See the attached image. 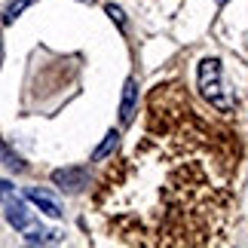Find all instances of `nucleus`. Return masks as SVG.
I'll use <instances>...</instances> for the list:
<instances>
[{
	"label": "nucleus",
	"mask_w": 248,
	"mask_h": 248,
	"mask_svg": "<svg viewBox=\"0 0 248 248\" xmlns=\"http://www.w3.org/2000/svg\"><path fill=\"white\" fill-rule=\"evenodd\" d=\"M199 92L212 101V108L217 110H233V101L224 98V86H221V62L217 59H202L199 62Z\"/></svg>",
	"instance_id": "f257e3e1"
},
{
	"label": "nucleus",
	"mask_w": 248,
	"mask_h": 248,
	"mask_svg": "<svg viewBox=\"0 0 248 248\" xmlns=\"http://www.w3.org/2000/svg\"><path fill=\"white\" fill-rule=\"evenodd\" d=\"M0 202H3V208H6V221L13 224L16 230L25 233L28 227H34L31 212H28V205L16 196V190H13V184H9V181H0Z\"/></svg>",
	"instance_id": "f03ea898"
},
{
	"label": "nucleus",
	"mask_w": 248,
	"mask_h": 248,
	"mask_svg": "<svg viewBox=\"0 0 248 248\" xmlns=\"http://www.w3.org/2000/svg\"><path fill=\"white\" fill-rule=\"evenodd\" d=\"M52 184L68 190V193H77V190H83L86 184H89V171H86L83 166H77V169H55L52 171Z\"/></svg>",
	"instance_id": "7ed1b4c3"
},
{
	"label": "nucleus",
	"mask_w": 248,
	"mask_h": 248,
	"mask_svg": "<svg viewBox=\"0 0 248 248\" xmlns=\"http://www.w3.org/2000/svg\"><path fill=\"white\" fill-rule=\"evenodd\" d=\"M135 108H138V80L129 77L126 80V89H123V101H120V123H123V126H129V123H132Z\"/></svg>",
	"instance_id": "20e7f679"
},
{
	"label": "nucleus",
	"mask_w": 248,
	"mask_h": 248,
	"mask_svg": "<svg viewBox=\"0 0 248 248\" xmlns=\"http://www.w3.org/2000/svg\"><path fill=\"white\" fill-rule=\"evenodd\" d=\"M25 196L31 199V202L40 208L43 215H49V217H62V208H59V202H55V199L46 193V190H37V187H28L25 190Z\"/></svg>",
	"instance_id": "39448f33"
},
{
	"label": "nucleus",
	"mask_w": 248,
	"mask_h": 248,
	"mask_svg": "<svg viewBox=\"0 0 248 248\" xmlns=\"http://www.w3.org/2000/svg\"><path fill=\"white\" fill-rule=\"evenodd\" d=\"M117 144H120V132H117V129H110L108 135H104L101 147H98V150H95V154H92V159H95V163H101L104 156H110L113 150H117Z\"/></svg>",
	"instance_id": "423d86ee"
},
{
	"label": "nucleus",
	"mask_w": 248,
	"mask_h": 248,
	"mask_svg": "<svg viewBox=\"0 0 248 248\" xmlns=\"http://www.w3.org/2000/svg\"><path fill=\"white\" fill-rule=\"evenodd\" d=\"M31 3H37V0H13V3H9V6L3 9V25H13L16 18L22 16V13H25V9L31 6Z\"/></svg>",
	"instance_id": "0eeeda50"
},
{
	"label": "nucleus",
	"mask_w": 248,
	"mask_h": 248,
	"mask_svg": "<svg viewBox=\"0 0 248 248\" xmlns=\"http://www.w3.org/2000/svg\"><path fill=\"white\" fill-rule=\"evenodd\" d=\"M0 159H3V163H6L9 169H13V171H25V163H22V159H18V156L13 154V150H9V147L3 144V141H0Z\"/></svg>",
	"instance_id": "6e6552de"
},
{
	"label": "nucleus",
	"mask_w": 248,
	"mask_h": 248,
	"mask_svg": "<svg viewBox=\"0 0 248 248\" xmlns=\"http://www.w3.org/2000/svg\"><path fill=\"white\" fill-rule=\"evenodd\" d=\"M108 16H110L117 25H123V9H120V6H108Z\"/></svg>",
	"instance_id": "1a4fd4ad"
},
{
	"label": "nucleus",
	"mask_w": 248,
	"mask_h": 248,
	"mask_svg": "<svg viewBox=\"0 0 248 248\" xmlns=\"http://www.w3.org/2000/svg\"><path fill=\"white\" fill-rule=\"evenodd\" d=\"M0 64H3V40H0Z\"/></svg>",
	"instance_id": "9d476101"
},
{
	"label": "nucleus",
	"mask_w": 248,
	"mask_h": 248,
	"mask_svg": "<svg viewBox=\"0 0 248 248\" xmlns=\"http://www.w3.org/2000/svg\"><path fill=\"white\" fill-rule=\"evenodd\" d=\"M224 3H227V0H217V6H224Z\"/></svg>",
	"instance_id": "9b49d317"
},
{
	"label": "nucleus",
	"mask_w": 248,
	"mask_h": 248,
	"mask_svg": "<svg viewBox=\"0 0 248 248\" xmlns=\"http://www.w3.org/2000/svg\"><path fill=\"white\" fill-rule=\"evenodd\" d=\"M83 3H92V0H83Z\"/></svg>",
	"instance_id": "f8f14e48"
}]
</instances>
